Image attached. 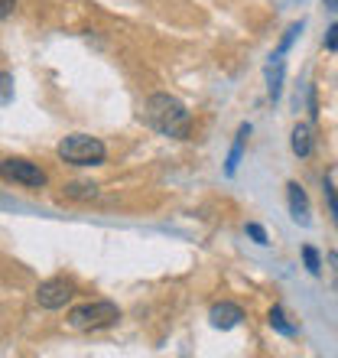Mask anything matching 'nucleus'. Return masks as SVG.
Returning a JSON list of instances; mask_svg holds the SVG:
<instances>
[{"label": "nucleus", "mask_w": 338, "mask_h": 358, "mask_svg": "<svg viewBox=\"0 0 338 358\" xmlns=\"http://www.w3.org/2000/svg\"><path fill=\"white\" fill-rule=\"evenodd\" d=\"M143 117L156 134L163 137H176V141H186L189 127H192V117H189L186 104L172 98V94H150L147 98V108H143Z\"/></svg>", "instance_id": "f257e3e1"}, {"label": "nucleus", "mask_w": 338, "mask_h": 358, "mask_svg": "<svg viewBox=\"0 0 338 358\" xmlns=\"http://www.w3.org/2000/svg\"><path fill=\"white\" fill-rule=\"evenodd\" d=\"M121 320V310L117 303L111 300H94V303H82L68 313V326L78 332H94V329H108Z\"/></svg>", "instance_id": "f03ea898"}, {"label": "nucleus", "mask_w": 338, "mask_h": 358, "mask_svg": "<svg viewBox=\"0 0 338 358\" xmlns=\"http://www.w3.org/2000/svg\"><path fill=\"white\" fill-rule=\"evenodd\" d=\"M59 157L72 166H98L104 163L108 150H104V143L98 137H88V134H72L66 141L59 143Z\"/></svg>", "instance_id": "7ed1b4c3"}, {"label": "nucleus", "mask_w": 338, "mask_h": 358, "mask_svg": "<svg viewBox=\"0 0 338 358\" xmlns=\"http://www.w3.org/2000/svg\"><path fill=\"white\" fill-rule=\"evenodd\" d=\"M72 296H75V283L72 280H46L39 283L36 290V303L43 310H62Z\"/></svg>", "instance_id": "20e7f679"}, {"label": "nucleus", "mask_w": 338, "mask_h": 358, "mask_svg": "<svg viewBox=\"0 0 338 358\" xmlns=\"http://www.w3.org/2000/svg\"><path fill=\"white\" fill-rule=\"evenodd\" d=\"M3 173H7L13 182H23L27 189H43L46 186V173L29 160H3Z\"/></svg>", "instance_id": "39448f33"}, {"label": "nucleus", "mask_w": 338, "mask_h": 358, "mask_svg": "<svg viewBox=\"0 0 338 358\" xmlns=\"http://www.w3.org/2000/svg\"><path fill=\"white\" fill-rule=\"evenodd\" d=\"M208 320H212V326L215 329H235L237 322L244 320V310L237 306V303H215L212 306V313H208Z\"/></svg>", "instance_id": "423d86ee"}, {"label": "nucleus", "mask_w": 338, "mask_h": 358, "mask_svg": "<svg viewBox=\"0 0 338 358\" xmlns=\"http://www.w3.org/2000/svg\"><path fill=\"white\" fill-rule=\"evenodd\" d=\"M286 196H290L293 218H296L300 225H309V222H312V215H309V199H306V192H302L300 182H290V186H286Z\"/></svg>", "instance_id": "0eeeda50"}, {"label": "nucleus", "mask_w": 338, "mask_h": 358, "mask_svg": "<svg viewBox=\"0 0 338 358\" xmlns=\"http://www.w3.org/2000/svg\"><path fill=\"white\" fill-rule=\"evenodd\" d=\"M290 143H293V153H296V157H309L312 147H316V143H312V127L309 124H296L293 134H290Z\"/></svg>", "instance_id": "6e6552de"}, {"label": "nucleus", "mask_w": 338, "mask_h": 358, "mask_svg": "<svg viewBox=\"0 0 338 358\" xmlns=\"http://www.w3.org/2000/svg\"><path fill=\"white\" fill-rule=\"evenodd\" d=\"M280 92H283V59L270 56V66H267V94H270V101H280Z\"/></svg>", "instance_id": "1a4fd4ad"}, {"label": "nucleus", "mask_w": 338, "mask_h": 358, "mask_svg": "<svg viewBox=\"0 0 338 358\" xmlns=\"http://www.w3.org/2000/svg\"><path fill=\"white\" fill-rule=\"evenodd\" d=\"M247 137H251V127H241L237 131V141H235V147H231V153H228V166H225V173L228 176H235V170H237V163H241V153H244V143H247Z\"/></svg>", "instance_id": "9d476101"}, {"label": "nucleus", "mask_w": 338, "mask_h": 358, "mask_svg": "<svg viewBox=\"0 0 338 358\" xmlns=\"http://www.w3.org/2000/svg\"><path fill=\"white\" fill-rule=\"evenodd\" d=\"M302 261H306V271L312 273V277H322V261H319V251L312 245L302 248Z\"/></svg>", "instance_id": "9b49d317"}, {"label": "nucleus", "mask_w": 338, "mask_h": 358, "mask_svg": "<svg viewBox=\"0 0 338 358\" xmlns=\"http://www.w3.org/2000/svg\"><path fill=\"white\" fill-rule=\"evenodd\" d=\"M267 320H270V326H273V329H277V332H283V336H293V332H296V329H293V326H290V322H286V316H283V310H280V306H273V310H270V316H267Z\"/></svg>", "instance_id": "f8f14e48"}, {"label": "nucleus", "mask_w": 338, "mask_h": 358, "mask_svg": "<svg viewBox=\"0 0 338 358\" xmlns=\"http://www.w3.org/2000/svg\"><path fill=\"white\" fill-rule=\"evenodd\" d=\"M300 33H302V23H293V27H290V29H286V33H283V39H280V46H277V52H273V56H277V59H283V52H286V49H290V46H293V39L300 36Z\"/></svg>", "instance_id": "ddd939ff"}, {"label": "nucleus", "mask_w": 338, "mask_h": 358, "mask_svg": "<svg viewBox=\"0 0 338 358\" xmlns=\"http://www.w3.org/2000/svg\"><path fill=\"white\" fill-rule=\"evenodd\" d=\"M247 235L257 241V245H270V238H267V231H263L257 222H247Z\"/></svg>", "instance_id": "4468645a"}, {"label": "nucleus", "mask_w": 338, "mask_h": 358, "mask_svg": "<svg viewBox=\"0 0 338 358\" xmlns=\"http://www.w3.org/2000/svg\"><path fill=\"white\" fill-rule=\"evenodd\" d=\"M325 49H332V52L338 49V23H332V27H329V36H325Z\"/></svg>", "instance_id": "2eb2a0df"}, {"label": "nucleus", "mask_w": 338, "mask_h": 358, "mask_svg": "<svg viewBox=\"0 0 338 358\" xmlns=\"http://www.w3.org/2000/svg\"><path fill=\"white\" fill-rule=\"evenodd\" d=\"M68 196H82V199H88V196H94V186H72V189H68Z\"/></svg>", "instance_id": "dca6fc26"}, {"label": "nucleus", "mask_w": 338, "mask_h": 358, "mask_svg": "<svg viewBox=\"0 0 338 358\" xmlns=\"http://www.w3.org/2000/svg\"><path fill=\"white\" fill-rule=\"evenodd\" d=\"M10 85H13V78L10 72H3V104H10Z\"/></svg>", "instance_id": "f3484780"}, {"label": "nucleus", "mask_w": 338, "mask_h": 358, "mask_svg": "<svg viewBox=\"0 0 338 358\" xmlns=\"http://www.w3.org/2000/svg\"><path fill=\"white\" fill-rule=\"evenodd\" d=\"M13 3H17V0H3V7H0V17H3V20L13 13Z\"/></svg>", "instance_id": "a211bd4d"}, {"label": "nucleus", "mask_w": 338, "mask_h": 358, "mask_svg": "<svg viewBox=\"0 0 338 358\" xmlns=\"http://www.w3.org/2000/svg\"><path fill=\"white\" fill-rule=\"evenodd\" d=\"M322 7H325V10H338V0H322Z\"/></svg>", "instance_id": "6ab92c4d"}]
</instances>
